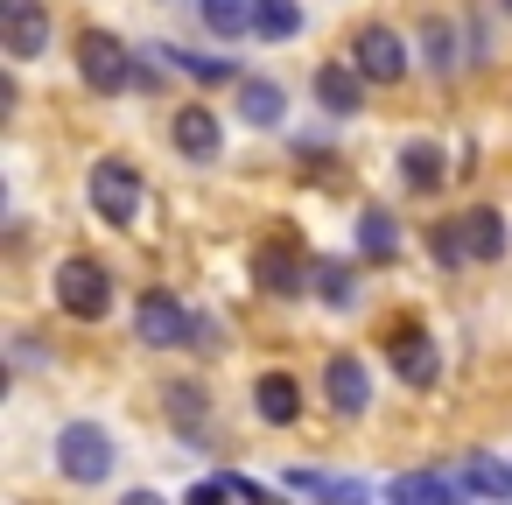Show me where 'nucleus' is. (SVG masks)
<instances>
[{"mask_svg": "<svg viewBox=\"0 0 512 505\" xmlns=\"http://www.w3.org/2000/svg\"><path fill=\"white\" fill-rule=\"evenodd\" d=\"M344 57H351V71L365 85H407V71H414V43L393 22H358L351 43H344Z\"/></svg>", "mask_w": 512, "mask_h": 505, "instance_id": "f257e3e1", "label": "nucleus"}, {"mask_svg": "<svg viewBox=\"0 0 512 505\" xmlns=\"http://www.w3.org/2000/svg\"><path fill=\"white\" fill-rule=\"evenodd\" d=\"M71 57H78V85L85 92H99V99H120L127 85H134V50L113 36V29H78L71 36Z\"/></svg>", "mask_w": 512, "mask_h": 505, "instance_id": "f03ea898", "label": "nucleus"}, {"mask_svg": "<svg viewBox=\"0 0 512 505\" xmlns=\"http://www.w3.org/2000/svg\"><path fill=\"white\" fill-rule=\"evenodd\" d=\"M50 288H57V309H64V316H78V323L113 316V267H106V260H92V253H64V260H57V274H50Z\"/></svg>", "mask_w": 512, "mask_h": 505, "instance_id": "7ed1b4c3", "label": "nucleus"}, {"mask_svg": "<svg viewBox=\"0 0 512 505\" xmlns=\"http://www.w3.org/2000/svg\"><path fill=\"white\" fill-rule=\"evenodd\" d=\"M85 197H92L99 225H134V218H141V204H148L141 169H134L127 155H99V162L85 169Z\"/></svg>", "mask_w": 512, "mask_h": 505, "instance_id": "20e7f679", "label": "nucleus"}, {"mask_svg": "<svg viewBox=\"0 0 512 505\" xmlns=\"http://www.w3.org/2000/svg\"><path fill=\"white\" fill-rule=\"evenodd\" d=\"M379 351H386L393 379L414 386V393H428V386L442 379V351H435V337L421 330V316H393V323L379 330Z\"/></svg>", "mask_w": 512, "mask_h": 505, "instance_id": "39448f33", "label": "nucleus"}, {"mask_svg": "<svg viewBox=\"0 0 512 505\" xmlns=\"http://www.w3.org/2000/svg\"><path fill=\"white\" fill-rule=\"evenodd\" d=\"M113 463H120L113 428H99V421H64V428H57V470H64L71 484H106Z\"/></svg>", "mask_w": 512, "mask_h": 505, "instance_id": "423d86ee", "label": "nucleus"}, {"mask_svg": "<svg viewBox=\"0 0 512 505\" xmlns=\"http://www.w3.org/2000/svg\"><path fill=\"white\" fill-rule=\"evenodd\" d=\"M253 281H260V295L295 302V295H316V260H309L295 239H267V246L253 253Z\"/></svg>", "mask_w": 512, "mask_h": 505, "instance_id": "0eeeda50", "label": "nucleus"}, {"mask_svg": "<svg viewBox=\"0 0 512 505\" xmlns=\"http://www.w3.org/2000/svg\"><path fill=\"white\" fill-rule=\"evenodd\" d=\"M190 330H197V316H190L169 288H148V295L134 302V337H141L148 351H176V344H190Z\"/></svg>", "mask_w": 512, "mask_h": 505, "instance_id": "6e6552de", "label": "nucleus"}, {"mask_svg": "<svg viewBox=\"0 0 512 505\" xmlns=\"http://www.w3.org/2000/svg\"><path fill=\"white\" fill-rule=\"evenodd\" d=\"M50 36H57V22H50L43 0H0V50L15 64H36L50 50Z\"/></svg>", "mask_w": 512, "mask_h": 505, "instance_id": "1a4fd4ad", "label": "nucleus"}, {"mask_svg": "<svg viewBox=\"0 0 512 505\" xmlns=\"http://www.w3.org/2000/svg\"><path fill=\"white\" fill-rule=\"evenodd\" d=\"M323 407H330L337 421H358V414L372 407V372H365L358 351H330V358H323Z\"/></svg>", "mask_w": 512, "mask_h": 505, "instance_id": "9d476101", "label": "nucleus"}, {"mask_svg": "<svg viewBox=\"0 0 512 505\" xmlns=\"http://www.w3.org/2000/svg\"><path fill=\"white\" fill-rule=\"evenodd\" d=\"M169 141H176V155L211 162V155L225 148V120H218L204 99H190V106H176V113H169Z\"/></svg>", "mask_w": 512, "mask_h": 505, "instance_id": "9b49d317", "label": "nucleus"}, {"mask_svg": "<svg viewBox=\"0 0 512 505\" xmlns=\"http://www.w3.org/2000/svg\"><path fill=\"white\" fill-rule=\"evenodd\" d=\"M463 477L456 470H400L386 484V505H463Z\"/></svg>", "mask_w": 512, "mask_h": 505, "instance_id": "f8f14e48", "label": "nucleus"}, {"mask_svg": "<svg viewBox=\"0 0 512 505\" xmlns=\"http://www.w3.org/2000/svg\"><path fill=\"white\" fill-rule=\"evenodd\" d=\"M365 78L351 71V57H337V64H316V106L330 113V120H351V113H365Z\"/></svg>", "mask_w": 512, "mask_h": 505, "instance_id": "ddd939ff", "label": "nucleus"}, {"mask_svg": "<svg viewBox=\"0 0 512 505\" xmlns=\"http://www.w3.org/2000/svg\"><path fill=\"white\" fill-rule=\"evenodd\" d=\"M414 50H421V64H428L442 85L463 71V36H456V22H449V15H421V29H414Z\"/></svg>", "mask_w": 512, "mask_h": 505, "instance_id": "4468645a", "label": "nucleus"}, {"mask_svg": "<svg viewBox=\"0 0 512 505\" xmlns=\"http://www.w3.org/2000/svg\"><path fill=\"white\" fill-rule=\"evenodd\" d=\"M232 113L246 120V127H281L288 120V85L281 78H239V92H232Z\"/></svg>", "mask_w": 512, "mask_h": 505, "instance_id": "2eb2a0df", "label": "nucleus"}, {"mask_svg": "<svg viewBox=\"0 0 512 505\" xmlns=\"http://www.w3.org/2000/svg\"><path fill=\"white\" fill-rule=\"evenodd\" d=\"M393 169H400V183H407L414 197H435V190L449 183V148H442V141H407Z\"/></svg>", "mask_w": 512, "mask_h": 505, "instance_id": "dca6fc26", "label": "nucleus"}, {"mask_svg": "<svg viewBox=\"0 0 512 505\" xmlns=\"http://www.w3.org/2000/svg\"><path fill=\"white\" fill-rule=\"evenodd\" d=\"M456 225H463V246H470V260H477V267H498V260H505V246H512V232H505V211L477 204V211H463Z\"/></svg>", "mask_w": 512, "mask_h": 505, "instance_id": "f3484780", "label": "nucleus"}, {"mask_svg": "<svg viewBox=\"0 0 512 505\" xmlns=\"http://www.w3.org/2000/svg\"><path fill=\"white\" fill-rule=\"evenodd\" d=\"M253 414H260L267 428H288V421L302 414V379H295V372H260V379H253Z\"/></svg>", "mask_w": 512, "mask_h": 505, "instance_id": "a211bd4d", "label": "nucleus"}, {"mask_svg": "<svg viewBox=\"0 0 512 505\" xmlns=\"http://www.w3.org/2000/svg\"><path fill=\"white\" fill-rule=\"evenodd\" d=\"M162 414H169V428L204 435V421H211V393H204V379H169V386H162Z\"/></svg>", "mask_w": 512, "mask_h": 505, "instance_id": "6ab92c4d", "label": "nucleus"}, {"mask_svg": "<svg viewBox=\"0 0 512 505\" xmlns=\"http://www.w3.org/2000/svg\"><path fill=\"white\" fill-rule=\"evenodd\" d=\"M358 260L365 267H386V260H400V218L393 211H358Z\"/></svg>", "mask_w": 512, "mask_h": 505, "instance_id": "aec40b11", "label": "nucleus"}, {"mask_svg": "<svg viewBox=\"0 0 512 505\" xmlns=\"http://www.w3.org/2000/svg\"><path fill=\"white\" fill-rule=\"evenodd\" d=\"M358 274H365V260H358V253H351V260H316V302L351 309V302H358Z\"/></svg>", "mask_w": 512, "mask_h": 505, "instance_id": "412c9836", "label": "nucleus"}, {"mask_svg": "<svg viewBox=\"0 0 512 505\" xmlns=\"http://www.w3.org/2000/svg\"><path fill=\"white\" fill-rule=\"evenodd\" d=\"M197 22L218 43H239V36H253V0H197Z\"/></svg>", "mask_w": 512, "mask_h": 505, "instance_id": "4be33fe9", "label": "nucleus"}, {"mask_svg": "<svg viewBox=\"0 0 512 505\" xmlns=\"http://www.w3.org/2000/svg\"><path fill=\"white\" fill-rule=\"evenodd\" d=\"M162 64L169 71H183V78H197V85H239V64L232 57H204V50H162Z\"/></svg>", "mask_w": 512, "mask_h": 505, "instance_id": "5701e85b", "label": "nucleus"}, {"mask_svg": "<svg viewBox=\"0 0 512 505\" xmlns=\"http://www.w3.org/2000/svg\"><path fill=\"white\" fill-rule=\"evenodd\" d=\"M253 36L260 43H295L302 36V8L295 0H253Z\"/></svg>", "mask_w": 512, "mask_h": 505, "instance_id": "b1692460", "label": "nucleus"}, {"mask_svg": "<svg viewBox=\"0 0 512 505\" xmlns=\"http://www.w3.org/2000/svg\"><path fill=\"white\" fill-rule=\"evenodd\" d=\"M456 477H463V491H477V498H512V463H498V456H470Z\"/></svg>", "mask_w": 512, "mask_h": 505, "instance_id": "393cba45", "label": "nucleus"}, {"mask_svg": "<svg viewBox=\"0 0 512 505\" xmlns=\"http://www.w3.org/2000/svg\"><path fill=\"white\" fill-rule=\"evenodd\" d=\"M295 491H316L323 505H365V484L358 477H323V470H288Z\"/></svg>", "mask_w": 512, "mask_h": 505, "instance_id": "a878e982", "label": "nucleus"}, {"mask_svg": "<svg viewBox=\"0 0 512 505\" xmlns=\"http://www.w3.org/2000/svg\"><path fill=\"white\" fill-rule=\"evenodd\" d=\"M428 253H435V267H442V274H456V267L470 260V246H463V225H456V218L428 225Z\"/></svg>", "mask_w": 512, "mask_h": 505, "instance_id": "bb28decb", "label": "nucleus"}, {"mask_svg": "<svg viewBox=\"0 0 512 505\" xmlns=\"http://www.w3.org/2000/svg\"><path fill=\"white\" fill-rule=\"evenodd\" d=\"M218 344H225V337H218V323H211V316H197V330H190V351H204V358H211Z\"/></svg>", "mask_w": 512, "mask_h": 505, "instance_id": "cd10ccee", "label": "nucleus"}, {"mask_svg": "<svg viewBox=\"0 0 512 505\" xmlns=\"http://www.w3.org/2000/svg\"><path fill=\"white\" fill-rule=\"evenodd\" d=\"M225 498H232V491H225V477H204V484H197L183 505H225Z\"/></svg>", "mask_w": 512, "mask_h": 505, "instance_id": "c85d7f7f", "label": "nucleus"}, {"mask_svg": "<svg viewBox=\"0 0 512 505\" xmlns=\"http://www.w3.org/2000/svg\"><path fill=\"white\" fill-rule=\"evenodd\" d=\"M120 505H169L162 491H148V484H134V491H120Z\"/></svg>", "mask_w": 512, "mask_h": 505, "instance_id": "c756f323", "label": "nucleus"}, {"mask_svg": "<svg viewBox=\"0 0 512 505\" xmlns=\"http://www.w3.org/2000/svg\"><path fill=\"white\" fill-rule=\"evenodd\" d=\"M498 8H505V15H512V0H498Z\"/></svg>", "mask_w": 512, "mask_h": 505, "instance_id": "7c9ffc66", "label": "nucleus"}]
</instances>
